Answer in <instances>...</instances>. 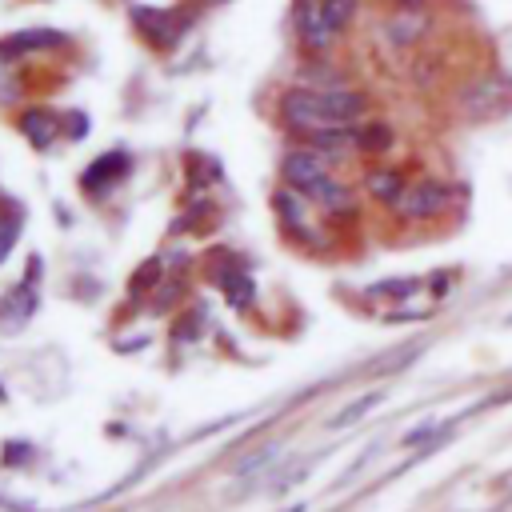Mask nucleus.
Returning a JSON list of instances; mask_svg holds the SVG:
<instances>
[{"label":"nucleus","mask_w":512,"mask_h":512,"mask_svg":"<svg viewBox=\"0 0 512 512\" xmlns=\"http://www.w3.org/2000/svg\"><path fill=\"white\" fill-rule=\"evenodd\" d=\"M424 280L420 276H392V280H380L368 288V296H388V300H408Z\"/></svg>","instance_id":"aec40b11"},{"label":"nucleus","mask_w":512,"mask_h":512,"mask_svg":"<svg viewBox=\"0 0 512 512\" xmlns=\"http://www.w3.org/2000/svg\"><path fill=\"white\" fill-rule=\"evenodd\" d=\"M308 148H316L328 164L332 160H344L352 148H356V124H336V128H316V132H304Z\"/></svg>","instance_id":"1a4fd4ad"},{"label":"nucleus","mask_w":512,"mask_h":512,"mask_svg":"<svg viewBox=\"0 0 512 512\" xmlns=\"http://www.w3.org/2000/svg\"><path fill=\"white\" fill-rule=\"evenodd\" d=\"M356 8H360V0H320V16H324V24H328L336 36L352 24Z\"/></svg>","instance_id":"a211bd4d"},{"label":"nucleus","mask_w":512,"mask_h":512,"mask_svg":"<svg viewBox=\"0 0 512 512\" xmlns=\"http://www.w3.org/2000/svg\"><path fill=\"white\" fill-rule=\"evenodd\" d=\"M136 348H148V332L144 336H132V340H120L116 352H136Z\"/></svg>","instance_id":"cd10ccee"},{"label":"nucleus","mask_w":512,"mask_h":512,"mask_svg":"<svg viewBox=\"0 0 512 512\" xmlns=\"http://www.w3.org/2000/svg\"><path fill=\"white\" fill-rule=\"evenodd\" d=\"M280 176H284V184H288L292 192L308 196V192L328 176V160H324L316 148H292V152H284V160H280Z\"/></svg>","instance_id":"20e7f679"},{"label":"nucleus","mask_w":512,"mask_h":512,"mask_svg":"<svg viewBox=\"0 0 512 512\" xmlns=\"http://www.w3.org/2000/svg\"><path fill=\"white\" fill-rule=\"evenodd\" d=\"M296 36H300V44H304L308 52H328V48H332L336 32L324 24L320 0H300V4H296Z\"/></svg>","instance_id":"6e6552de"},{"label":"nucleus","mask_w":512,"mask_h":512,"mask_svg":"<svg viewBox=\"0 0 512 512\" xmlns=\"http://www.w3.org/2000/svg\"><path fill=\"white\" fill-rule=\"evenodd\" d=\"M64 124H68V136H72V140H80V136L88 132V116H84V112H64Z\"/></svg>","instance_id":"bb28decb"},{"label":"nucleus","mask_w":512,"mask_h":512,"mask_svg":"<svg viewBox=\"0 0 512 512\" xmlns=\"http://www.w3.org/2000/svg\"><path fill=\"white\" fill-rule=\"evenodd\" d=\"M368 192H372V200L396 208V200L408 192V180H404L400 168H372V172H368Z\"/></svg>","instance_id":"9b49d317"},{"label":"nucleus","mask_w":512,"mask_h":512,"mask_svg":"<svg viewBox=\"0 0 512 512\" xmlns=\"http://www.w3.org/2000/svg\"><path fill=\"white\" fill-rule=\"evenodd\" d=\"M388 400V392H364V396H356V400H348L332 420H328V428H352L356 420H364L372 408H380Z\"/></svg>","instance_id":"4468645a"},{"label":"nucleus","mask_w":512,"mask_h":512,"mask_svg":"<svg viewBox=\"0 0 512 512\" xmlns=\"http://www.w3.org/2000/svg\"><path fill=\"white\" fill-rule=\"evenodd\" d=\"M128 172H132V156H128L124 148H116V152L96 156V160L80 172V188H84L88 196H104V192H112Z\"/></svg>","instance_id":"423d86ee"},{"label":"nucleus","mask_w":512,"mask_h":512,"mask_svg":"<svg viewBox=\"0 0 512 512\" xmlns=\"http://www.w3.org/2000/svg\"><path fill=\"white\" fill-rule=\"evenodd\" d=\"M204 4H228V0H204Z\"/></svg>","instance_id":"7c9ffc66"},{"label":"nucleus","mask_w":512,"mask_h":512,"mask_svg":"<svg viewBox=\"0 0 512 512\" xmlns=\"http://www.w3.org/2000/svg\"><path fill=\"white\" fill-rule=\"evenodd\" d=\"M444 204H448V184L424 176V180L408 184V192L396 200V212H400L404 220H432V216L444 212Z\"/></svg>","instance_id":"39448f33"},{"label":"nucleus","mask_w":512,"mask_h":512,"mask_svg":"<svg viewBox=\"0 0 512 512\" xmlns=\"http://www.w3.org/2000/svg\"><path fill=\"white\" fill-rule=\"evenodd\" d=\"M200 320H204V308H192V312L176 324V328H180L176 336H180V340H196V336H200Z\"/></svg>","instance_id":"393cba45"},{"label":"nucleus","mask_w":512,"mask_h":512,"mask_svg":"<svg viewBox=\"0 0 512 512\" xmlns=\"http://www.w3.org/2000/svg\"><path fill=\"white\" fill-rule=\"evenodd\" d=\"M272 208H276V216L284 220V228L308 232V228H304V196H300V192H292V188L276 192V196H272Z\"/></svg>","instance_id":"dca6fc26"},{"label":"nucleus","mask_w":512,"mask_h":512,"mask_svg":"<svg viewBox=\"0 0 512 512\" xmlns=\"http://www.w3.org/2000/svg\"><path fill=\"white\" fill-rule=\"evenodd\" d=\"M304 200H312V204H320V208H328V212H336V208H340V212H352V192H348L332 172H328Z\"/></svg>","instance_id":"ddd939ff"},{"label":"nucleus","mask_w":512,"mask_h":512,"mask_svg":"<svg viewBox=\"0 0 512 512\" xmlns=\"http://www.w3.org/2000/svg\"><path fill=\"white\" fill-rule=\"evenodd\" d=\"M220 288H224L228 304H236V308H248V304L256 300V284H252V276H248V272H240V268L224 272V276H220Z\"/></svg>","instance_id":"2eb2a0df"},{"label":"nucleus","mask_w":512,"mask_h":512,"mask_svg":"<svg viewBox=\"0 0 512 512\" xmlns=\"http://www.w3.org/2000/svg\"><path fill=\"white\" fill-rule=\"evenodd\" d=\"M0 404H4V388H0Z\"/></svg>","instance_id":"2f4dec72"},{"label":"nucleus","mask_w":512,"mask_h":512,"mask_svg":"<svg viewBox=\"0 0 512 512\" xmlns=\"http://www.w3.org/2000/svg\"><path fill=\"white\" fill-rule=\"evenodd\" d=\"M276 456H280V452H276V444H264V448H256L248 460H240L232 472H236V476H248V472H256L260 464H268V460H276Z\"/></svg>","instance_id":"b1692460"},{"label":"nucleus","mask_w":512,"mask_h":512,"mask_svg":"<svg viewBox=\"0 0 512 512\" xmlns=\"http://www.w3.org/2000/svg\"><path fill=\"white\" fill-rule=\"evenodd\" d=\"M156 280H160V260H144V264L132 272V280H128V292H132V296H140V292H152V288H156Z\"/></svg>","instance_id":"4be33fe9"},{"label":"nucleus","mask_w":512,"mask_h":512,"mask_svg":"<svg viewBox=\"0 0 512 512\" xmlns=\"http://www.w3.org/2000/svg\"><path fill=\"white\" fill-rule=\"evenodd\" d=\"M396 8H404V12H420L424 0H396Z\"/></svg>","instance_id":"c85d7f7f"},{"label":"nucleus","mask_w":512,"mask_h":512,"mask_svg":"<svg viewBox=\"0 0 512 512\" xmlns=\"http://www.w3.org/2000/svg\"><path fill=\"white\" fill-rule=\"evenodd\" d=\"M508 324H512V316H508Z\"/></svg>","instance_id":"473e14b6"},{"label":"nucleus","mask_w":512,"mask_h":512,"mask_svg":"<svg viewBox=\"0 0 512 512\" xmlns=\"http://www.w3.org/2000/svg\"><path fill=\"white\" fill-rule=\"evenodd\" d=\"M460 108L468 120H492V116L512 112V76L508 72L480 76L476 84H468L460 92Z\"/></svg>","instance_id":"f257e3e1"},{"label":"nucleus","mask_w":512,"mask_h":512,"mask_svg":"<svg viewBox=\"0 0 512 512\" xmlns=\"http://www.w3.org/2000/svg\"><path fill=\"white\" fill-rule=\"evenodd\" d=\"M64 44H68V36L56 28H24V32H12L0 40V60H16L28 52H48V48H64Z\"/></svg>","instance_id":"0eeeda50"},{"label":"nucleus","mask_w":512,"mask_h":512,"mask_svg":"<svg viewBox=\"0 0 512 512\" xmlns=\"http://www.w3.org/2000/svg\"><path fill=\"white\" fill-rule=\"evenodd\" d=\"M20 216H24V208H16V204H4V208H0V264H4V256L12 252L16 236H20Z\"/></svg>","instance_id":"412c9836"},{"label":"nucleus","mask_w":512,"mask_h":512,"mask_svg":"<svg viewBox=\"0 0 512 512\" xmlns=\"http://www.w3.org/2000/svg\"><path fill=\"white\" fill-rule=\"evenodd\" d=\"M32 452H36V448H32L28 440H8V444H4V456H0V460H4V468H28Z\"/></svg>","instance_id":"5701e85b"},{"label":"nucleus","mask_w":512,"mask_h":512,"mask_svg":"<svg viewBox=\"0 0 512 512\" xmlns=\"http://www.w3.org/2000/svg\"><path fill=\"white\" fill-rule=\"evenodd\" d=\"M288 512H304V504H292V508H288Z\"/></svg>","instance_id":"c756f323"},{"label":"nucleus","mask_w":512,"mask_h":512,"mask_svg":"<svg viewBox=\"0 0 512 512\" xmlns=\"http://www.w3.org/2000/svg\"><path fill=\"white\" fill-rule=\"evenodd\" d=\"M452 424H456V420H420L416 428H408V432L400 436V444H404V448H416V444H424V440H440V436L452 432Z\"/></svg>","instance_id":"6ab92c4d"},{"label":"nucleus","mask_w":512,"mask_h":512,"mask_svg":"<svg viewBox=\"0 0 512 512\" xmlns=\"http://www.w3.org/2000/svg\"><path fill=\"white\" fill-rule=\"evenodd\" d=\"M20 132H24L36 148H48L60 128H56V116H48L44 108H24V112H20Z\"/></svg>","instance_id":"f8f14e48"},{"label":"nucleus","mask_w":512,"mask_h":512,"mask_svg":"<svg viewBox=\"0 0 512 512\" xmlns=\"http://www.w3.org/2000/svg\"><path fill=\"white\" fill-rule=\"evenodd\" d=\"M392 144H396V132H392L388 124H380V120L356 128V148H360V152H388Z\"/></svg>","instance_id":"f3484780"},{"label":"nucleus","mask_w":512,"mask_h":512,"mask_svg":"<svg viewBox=\"0 0 512 512\" xmlns=\"http://www.w3.org/2000/svg\"><path fill=\"white\" fill-rule=\"evenodd\" d=\"M424 32H428V16H424V12H404V8H396V12L384 20V36H388L396 48L416 44Z\"/></svg>","instance_id":"9d476101"},{"label":"nucleus","mask_w":512,"mask_h":512,"mask_svg":"<svg viewBox=\"0 0 512 512\" xmlns=\"http://www.w3.org/2000/svg\"><path fill=\"white\" fill-rule=\"evenodd\" d=\"M132 24H136V32H140L152 48H176V44L184 40V32L192 28V12L136 4V8H132Z\"/></svg>","instance_id":"f03ea898"},{"label":"nucleus","mask_w":512,"mask_h":512,"mask_svg":"<svg viewBox=\"0 0 512 512\" xmlns=\"http://www.w3.org/2000/svg\"><path fill=\"white\" fill-rule=\"evenodd\" d=\"M0 512H44V508L32 504V500H16V496H4L0 492Z\"/></svg>","instance_id":"a878e982"},{"label":"nucleus","mask_w":512,"mask_h":512,"mask_svg":"<svg viewBox=\"0 0 512 512\" xmlns=\"http://www.w3.org/2000/svg\"><path fill=\"white\" fill-rule=\"evenodd\" d=\"M36 280H40V256L28 260V276L0 300V332H20L28 316L36 312Z\"/></svg>","instance_id":"7ed1b4c3"}]
</instances>
